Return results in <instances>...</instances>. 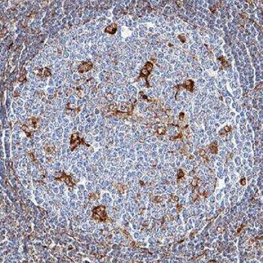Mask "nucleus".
<instances>
[{"label": "nucleus", "instance_id": "1", "mask_svg": "<svg viewBox=\"0 0 263 263\" xmlns=\"http://www.w3.org/2000/svg\"><path fill=\"white\" fill-rule=\"evenodd\" d=\"M91 66H92V65H91V63H84L82 64V65L80 66L79 72H83L89 71Z\"/></svg>", "mask_w": 263, "mask_h": 263}, {"label": "nucleus", "instance_id": "2", "mask_svg": "<svg viewBox=\"0 0 263 263\" xmlns=\"http://www.w3.org/2000/svg\"><path fill=\"white\" fill-rule=\"evenodd\" d=\"M116 25L112 24L111 26H109V27H107V28L105 29V30L107 32L111 33V34H114V33L116 32Z\"/></svg>", "mask_w": 263, "mask_h": 263}]
</instances>
